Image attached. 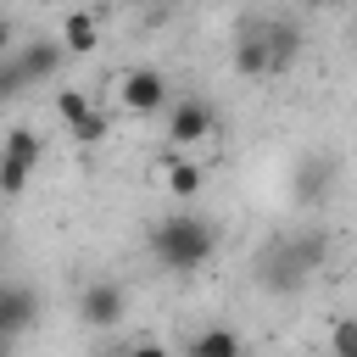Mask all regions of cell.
<instances>
[{
	"label": "cell",
	"mask_w": 357,
	"mask_h": 357,
	"mask_svg": "<svg viewBox=\"0 0 357 357\" xmlns=\"http://www.w3.org/2000/svg\"><path fill=\"white\" fill-rule=\"evenodd\" d=\"M201 178H206V173H201L195 162H178V156H173V162H162V184H167L173 195H195V190H201Z\"/></svg>",
	"instance_id": "obj_13"
},
{
	"label": "cell",
	"mask_w": 357,
	"mask_h": 357,
	"mask_svg": "<svg viewBox=\"0 0 357 357\" xmlns=\"http://www.w3.org/2000/svg\"><path fill=\"white\" fill-rule=\"evenodd\" d=\"M56 117H61V128H67V134H73V128H84V123L95 117L89 89H56Z\"/></svg>",
	"instance_id": "obj_12"
},
{
	"label": "cell",
	"mask_w": 357,
	"mask_h": 357,
	"mask_svg": "<svg viewBox=\"0 0 357 357\" xmlns=\"http://www.w3.org/2000/svg\"><path fill=\"white\" fill-rule=\"evenodd\" d=\"M318 262H324V240H318V234H284L273 251H262L257 279H262L268 290L290 296V290H301V284L312 279V268H318Z\"/></svg>",
	"instance_id": "obj_2"
},
{
	"label": "cell",
	"mask_w": 357,
	"mask_h": 357,
	"mask_svg": "<svg viewBox=\"0 0 357 357\" xmlns=\"http://www.w3.org/2000/svg\"><path fill=\"white\" fill-rule=\"evenodd\" d=\"M6 156H17V162H28V167H33V162L45 156V139H39L33 128H22V123H17V128H6Z\"/></svg>",
	"instance_id": "obj_14"
},
{
	"label": "cell",
	"mask_w": 357,
	"mask_h": 357,
	"mask_svg": "<svg viewBox=\"0 0 357 357\" xmlns=\"http://www.w3.org/2000/svg\"><path fill=\"white\" fill-rule=\"evenodd\" d=\"M312 6H340V0H312Z\"/></svg>",
	"instance_id": "obj_20"
},
{
	"label": "cell",
	"mask_w": 357,
	"mask_h": 357,
	"mask_svg": "<svg viewBox=\"0 0 357 357\" xmlns=\"http://www.w3.org/2000/svg\"><path fill=\"white\" fill-rule=\"evenodd\" d=\"M28 173H33L28 162H17V156H0V190H6V195H22V190H28Z\"/></svg>",
	"instance_id": "obj_15"
},
{
	"label": "cell",
	"mask_w": 357,
	"mask_h": 357,
	"mask_svg": "<svg viewBox=\"0 0 357 357\" xmlns=\"http://www.w3.org/2000/svg\"><path fill=\"white\" fill-rule=\"evenodd\" d=\"M117 357H173V351H167L162 340H134V346H128V351H117Z\"/></svg>",
	"instance_id": "obj_18"
},
{
	"label": "cell",
	"mask_w": 357,
	"mask_h": 357,
	"mask_svg": "<svg viewBox=\"0 0 357 357\" xmlns=\"http://www.w3.org/2000/svg\"><path fill=\"white\" fill-rule=\"evenodd\" d=\"M212 251H218V234L195 212H173V218H156L151 223V257L167 273H195V268H206Z\"/></svg>",
	"instance_id": "obj_1"
},
{
	"label": "cell",
	"mask_w": 357,
	"mask_h": 357,
	"mask_svg": "<svg viewBox=\"0 0 357 357\" xmlns=\"http://www.w3.org/2000/svg\"><path fill=\"white\" fill-rule=\"evenodd\" d=\"M184 357H245V346H240V335H234L229 324H212V329L190 335Z\"/></svg>",
	"instance_id": "obj_9"
},
{
	"label": "cell",
	"mask_w": 357,
	"mask_h": 357,
	"mask_svg": "<svg viewBox=\"0 0 357 357\" xmlns=\"http://www.w3.org/2000/svg\"><path fill=\"white\" fill-rule=\"evenodd\" d=\"M117 6H145V0H117Z\"/></svg>",
	"instance_id": "obj_19"
},
{
	"label": "cell",
	"mask_w": 357,
	"mask_h": 357,
	"mask_svg": "<svg viewBox=\"0 0 357 357\" xmlns=\"http://www.w3.org/2000/svg\"><path fill=\"white\" fill-rule=\"evenodd\" d=\"M212 128H218V117H212L206 100H178V106L167 112V139H173V145H201Z\"/></svg>",
	"instance_id": "obj_6"
},
{
	"label": "cell",
	"mask_w": 357,
	"mask_h": 357,
	"mask_svg": "<svg viewBox=\"0 0 357 357\" xmlns=\"http://www.w3.org/2000/svg\"><path fill=\"white\" fill-rule=\"evenodd\" d=\"M33 318H39V296H33L28 284H6V296H0V335L17 340Z\"/></svg>",
	"instance_id": "obj_8"
},
{
	"label": "cell",
	"mask_w": 357,
	"mask_h": 357,
	"mask_svg": "<svg viewBox=\"0 0 357 357\" xmlns=\"http://www.w3.org/2000/svg\"><path fill=\"white\" fill-rule=\"evenodd\" d=\"M61 45H67L73 56H89V50L100 45V28H95V17H89V11H67V17H61Z\"/></svg>",
	"instance_id": "obj_11"
},
{
	"label": "cell",
	"mask_w": 357,
	"mask_h": 357,
	"mask_svg": "<svg viewBox=\"0 0 357 357\" xmlns=\"http://www.w3.org/2000/svg\"><path fill=\"white\" fill-rule=\"evenodd\" d=\"M234 73H245V78H268L273 73V50H268L262 22H245L240 28V39H234Z\"/></svg>",
	"instance_id": "obj_7"
},
{
	"label": "cell",
	"mask_w": 357,
	"mask_h": 357,
	"mask_svg": "<svg viewBox=\"0 0 357 357\" xmlns=\"http://www.w3.org/2000/svg\"><path fill=\"white\" fill-rule=\"evenodd\" d=\"M329 351H335V357H357V318H335V329H329Z\"/></svg>",
	"instance_id": "obj_16"
},
{
	"label": "cell",
	"mask_w": 357,
	"mask_h": 357,
	"mask_svg": "<svg viewBox=\"0 0 357 357\" xmlns=\"http://www.w3.org/2000/svg\"><path fill=\"white\" fill-rule=\"evenodd\" d=\"M73 139H84V145H95V139H106V112H95L84 128H73Z\"/></svg>",
	"instance_id": "obj_17"
},
{
	"label": "cell",
	"mask_w": 357,
	"mask_h": 357,
	"mask_svg": "<svg viewBox=\"0 0 357 357\" xmlns=\"http://www.w3.org/2000/svg\"><path fill=\"white\" fill-rule=\"evenodd\" d=\"M262 33H268V50H273V73H284V67L296 61V50H301V28L284 22V17H268Z\"/></svg>",
	"instance_id": "obj_10"
},
{
	"label": "cell",
	"mask_w": 357,
	"mask_h": 357,
	"mask_svg": "<svg viewBox=\"0 0 357 357\" xmlns=\"http://www.w3.org/2000/svg\"><path fill=\"white\" fill-rule=\"evenodd\" d=\"M117 100L128 106V112H162L167 106V78L156 73V67H128L123 78H117Z\"/></svg>",
	"instance_id": "obj_4"
},
{
	"label": "cell",
	"mask_w": 357,
	"mask_h": 357,
	"mask_svg": "<svg viewBox=\"0 0 357 357\" xmlns=\"http://www.w3.org/2000/svg\"><path fill=\"white\" fill-rule=\"evenodd\" d=\"M123 312H128V296H123V284H112V279H95V284H84V296H78V318H84L89 329H112Z\"/></svg>",
	"instance_id": "obj_5"
},
{
	"label": "cell",
	"mask_w": 357,
	"mask_h": 357,
	"mask_svg": "<svg viewBox=\"0 0 357 357\" xmlns=\"http://www.w3.org/2000/svg\"><path fill=\"white\" fill-rule=\"evenodd\" d=\"M61 56H67V45L56 39H39V45H11V61H6V73H0V95H22V84L28 78H50L56 67H61Z\"/></svg>",
	"instance_id": "obj_3"
}]
</instances>
